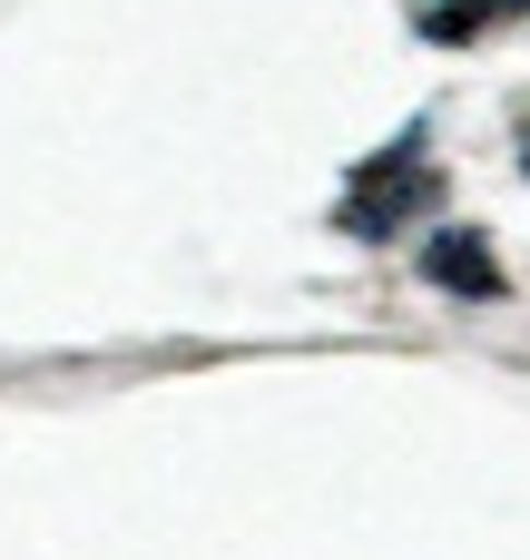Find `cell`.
I'll use <instances>...</instances> for the list:
<instances>
[{"instance_id": "3", "label": "cell", "mask_w": 530, "mask_h": 560, "mask_svg": "<svg viewBox=\"0 0 530 560\" xmlns=\"http://www.w3.org/2000/svg\"><path fill=\"white\" fill-rule=\"evenodd\" d=\"M530 20V0H423V39H452V49H472V39H492V30H511Z\"/></svg>"}, {"instance_id": "4", "label": "cell", "mask_w": 530, "mask_h": 560, "mask_svg": "<svg viewBox=\"0 0 530 560\" xmlns=\"http://www.w3.org/2000/svg\"><path fill=\"white\" fill-rule=\"evenodd\" d=\"M511 138H521V177H530V108H521V128H511Z\"/></svg>"}, {"instance_id": "2", "label": "cell", "mask_w": 530, "mask_h": 560, "mask_svg": "<svg viewBox=\"0 0 530 560\" xmlns=\"http://www.w3.org/2000/svg\"><path fill=\"white\" fill-rule=\"evenodd\" d=\"M423 276H433L443 295H472V305H492V295H502V256H492V236H482V226H433Z\"/></svg>"}, {"instance_id": "1", "label": "cell", "mask_w": 530, "mask_h": 560, "mask_svg": "<svg viewBox=\"0 0 530 560\" xmlns=\"http://www.w3.org/2000/svg\"><path fill=\"white\" fill-rule=\"evenodd\" d=\"M423 148H433V138H423V128H403L393 148L354 158V177H344V207H334V226H344V236H364V246H384V236L423 226V217L443 207V167H433Z\"/></svg>"}]
</instances>
